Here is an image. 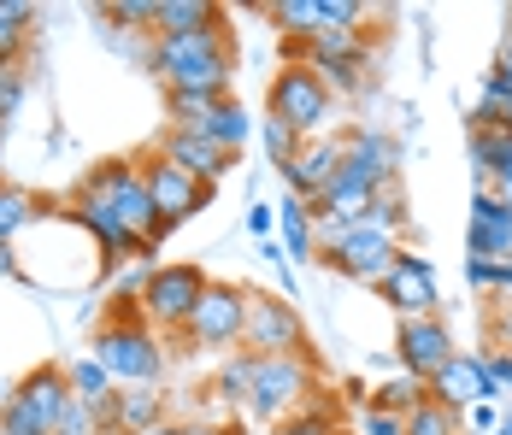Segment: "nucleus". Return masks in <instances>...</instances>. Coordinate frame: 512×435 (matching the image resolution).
<instances>
[{
	"mask_svg": "<svg viewBox=\"0 0 512 435\" xmlns=\"http://www.w3.org/2000/svg\"><path fill=\"white\" fill-rule=\"evenodd\" d=\"M12 394H18V383H6V377H0V418H6V406H12Z\"/></svg>",
	"mask_w": 512,
	"mask_h": 435,
	"instance_id": "48",
	"label": "nucleus"
},
{
	"mask_svg": "<svg viewBox=\"0 0 512 435\" xmlns=\"http://www.w3.org/2000/svg\"><path fill=\"white\" fill-rule=\"evenodd\" d=\"M265 18H271V30H277L289 48H307V42L324 36V12H318V0H271Z\"/></svg>",
	"mask_w": 512,
	"mask_h": 435,
	"instance_id": "24",
	"label": "nucleus"
},
{
	"mask_svg": "<svg viewBox=\"0 0 512 435\" xmlns=\"http://www.w3.org/2000/svg\"><path fill=\"white\" fill-rule=\"evenodd\" d=\"M495 59H501V65H512V30L501 36V53H495Z\"/></svg>",
	"mask_w": 512,
	"mask_h": 435,
	"instance_id": "49",
	"label": "nucleus"
},
{
	"mask_svg": "<svg viewBox=\"0 0 512 435\" xmlns=\"http://www.w3.org/2000/svg\"><path fill=\"white\" fill-rule=\"evenodd\" d=\"M354 435H407V418H395V412H359V430Z\"/></svg>",
	"mask_w": 512,
	"mask_h": 435,
	"instance_id": "38",
	"label": "nucleus"
},
{
	"mask_svg": "<svg viewBox=\"0 0 512 435\" xmlns=\"http://www.w3.org/2000/svg\"><path fill=\"white\" fill-rule=\"evenodd\" d=\"M501 18H507V30H512V6H507V12H501Z\"/></svg>",
	"mask_w": 512,
	"mask_h": 435,
	"instance_id": "52",
	"label": "nucleus"
},
{
	"mask_svg": "<svg viewBox=\"0 0 512 435\" xmlns=\"http://www.w3.org/2000/svg\"><path fill=\"white\" fill-rule=\"evenodd\" d=\"M242 347H248L254 359H271V353H307V324H301L295 300L248 289V324H242Z\"/></svg>",
	"mask_w": 512,
	"mask_h": 435,
	"instance_id": "10",
	"label": "nucleus"
},
{
	"mask_svg": "<svg viewBox=\"0 0 512 435\" xmlns=\"http://www.w3.org/2000/svg\"><path fill=\"white\" fill-rule=\"evenodd\" d=\"M342 435H354V430H342Z\"/></svg>",
	"mask_w": 512,
	"mask_h": 435,
	"instance_id": "54",
	"label": "nucleus"
},
{
	"mask_svg": "<svg viewBox=\"0 0 512 435\" xmlns=\"http://www.w3.org/2000/svg\"><path fill=\"white\" fill-rule=\"evenodd\" d=\"M142 177H148V194H154V212L165 230H183L189 218H201L206 206H212V183L189 177L183 165H171L159 147L142 159Z\"/></svg>",
	"mask_w": 512,
	"mask_h": 435,
	"instance_id": "11",
	"label": "nucleus"
},
{
	"mask_svg": "<svg viewBox=\"0 0 512 435\" xmlns=\"http://www.w3.org/2000/svg\"><path fill=\"white\" fill-rule=\"evenodd\" d=\"M89 353L112 371L118 388H154L165 371V336L148 330L142 318H106L89 336Z\"/></svg>",
	"mask_w": 512,
	"mask_h": 435,
	"instance_id": "3",
	"label": "nucleus"
},
{
	"mask_svg": "<svg viewBox=\"0 0 512 435\" xmlns=\"http://www.w3.org/2000/svg\"><path fill=\"white\" fill-rule=\"evenodd\" d=\"M154 424H165V400H159V388H118V400H112V424H106V430L148 435Z\"/></svg>",
	"mask_w": 512,
	"mask_h": 435,
	"instance_id": "23",
	"label": "nucleus"
},
{
	"mask_svg": "<svg viewBox=\"0 0 512 435\" xmlns=\"http://www.w3.org/2000/svg\"><path fill=\"white\" fill-rule=\"evenodd\" d=\"M0 142H6V124H0Z\"/></svg>",
	"mask_w": 512,
	"mask_h": 435,
	"instance_id": "53",
	"label": "nucleus"
},
{
	"mask_svg": "<svg viewBox=\"0 0 512 435\" xmlns=\"http://www.w3.org/2000/svg\"><path fill=\"white\" fill-rule=\"evenodd\" d=\"M283 65H312L336 100L342 95H365V83H371V77H365V71H371V48H365L359 30H324V36L307 42V48H289Z\"/></svg>",
	"mask_w": 512,
	"mask_h": 435,
	"instance_id": "7",
	"label": "nucleus"
},
{
	"mask_svg": "<svg viewBox=\"0 0 512 435\" xmlns=\"http://www.w3.org/2000/svg\"><path fill=\"white\" fill-rule=\"evenodd\" d=\"M71 383H65V365H42L30 377H18V394L0 418V435H53L59 418L71 412Z\"/></svg>",
	"mask_w": 512,
	"mask_h": 435,
	"instance_id": "8",
	"label": "nucleus"
},
{
	"mask_svg": "<svg viewBox=\"0 0 512 435\" xmlns=\"http://www.w3.org/2000/svg\"><path fill=\"white\" fill-rule=\"evenodd\" d=\"M271 435H342V412L324 394V400H307L301 412H289L283 424H271Z\"/></svg>",
	"mask_w": 512,
	"mask_h": 435,
	"instance_id": "29",
	"label": "nucleus"
},
{
	"mask_svg": "<svg viewBox=\"0 0 512 435\" xmlns=\"http://www.w3.org/2000/svg\"><path fill=\"white\" fill-rule=\"evenodd\" d=\"M242 324H248V289H236V283H206L183 341L212 347V353H236V347H242Z\"/></svg>",
	"mask_w": 512,
	"mask_h": 435,
	"instance_id": "12",
	"label": "nucleus"
},
{
	"mask_svg": "<svg viewBox=\"0 0 512 435\" xmlns=\"http://www.w3.org/2000/svg\"><path fill=\"white\" fill-rule=\"evenodd\" d=\"M271 230H277V206H265V200H248V236L271 242Z\"/></svg>",
	"mask_w": 512,
	"mask_h": 435,
	"instance_id": "40",
	"label": "nucleus"
},
{
	"mask_svg": "<svg viewBox=\"0 0 512 435\" xmlns=\"http://www.w3.org/2000/svg\"><path fill=\"white\" fill-rule=\"evenodd\" d=\"M460 347H454V330L442 324V312L436 318H401V330H395V365L412 371V377H436L448 359H454Z\"/></svg>",
	"mask_w": 512,
	"mask_h": 435,
	"instance_id": "17",
	"label": "nucleus"
},
{
	"mask_svg": "<svg viewBox=\"0 0 512 435\" xmlns=\"http://www.w3.org/2000/svg\"><path fill=\"white\" fill-rule=\"evenodd\" d=\"M83 194H95V200H106L136 236H142V259H154L159 247H165V224H159L154 212V194H148V177H142V159H106V165H95L83 183H77Z\"/></svg>",
	"mask_w": 512,
	"mask_h": 435,
	"instance_id": "2",
	"label": "nucleus"
},
{
	"mask_svg": "<svg viewBox=\"0 0 512 435\" xmlns=\"http://www.w3.org/2000/svg\"><path fill=\"white\" fill-rule=\"evenodd\" d=\"M71 224H77L89 242L101 247V265H106V271H124L130 259H142V236H136V230H130V224H124L106 200H95V194H83V189L71 194Z\"/></svg>",
	"mask_w": 512,
	"mask_h": 435,
	"instance_id": "15",
	"label": "nucleus"
},
{
	"mask_svg": "<svg viewBox=\"0 0 512 435\" xmlns=\"http://www.w3.org/2000/svg\"><path fill=\"white\" fill-rule=\"evenodd\" d=\"M483 359H489V371H495L501 394H512V353H507V347H483Z\"/></svg>",
	"mask_w": 512,
	"mask_h": 435,
	"instance_id": "41",
	"label": "nucleus"
},
{
	"mask_svg": "<svg viewBox=\"0 0 512 435\" xmlns=\"http://www.w3.org/2000/svg\"><path fill=\"white\" fill-rule=\"evenodd\" d=\"M495 294H501V300H512V259L495 271Z\"/></svg>",
	"mask_w": 512,
	"mask_h": 435,
	"instance_id": "45",
	"label": "nucleus"
},
{
	"mask_svg": "<svg viewBox=\"0 0 512 435\" xmlns=\"http://www.w3.org/2000/svg\"><path fill=\"white\" fill-rule=\"evenodd\" d=\"M65 383H71V394H77L83 406H95V418H101V430H106V424H112V400H118L112 371H106L95 353H83V359H71V365H65Z\"/></svg>",
	"mask_w": 512,
	"mask_h": 435,
	"instance_id": "22",
	"label": "nucleus"
},
{
	"mask_svg": "<svg viewBox=\"0 0 512 435\" xmlns=\"http://www.w3.org/2000/svg\"><path fill=\"white\" fill-rule=\"evenodd\" d=\"M154 12H159V0H112V6H101V18L136 24V30H154Z\"/></svg>",
	"mask_w": 512,
	"mask_h": 435,
	"instance_id": "34",
	"label": "nucleus"
},
{
	"mask_svg": "<svg viewBox=\"0 0 512 435\" xmlns=\"http://www.w3.org/2000/svg\"><path fill=\"white\" fill-rule=\"evenodd\" d=\"M265 112L283 118L301 142H312V136H324V124H330V112H336V95L324 89V77H318L312 65H283V71L271 77Z\"/></svg>",
	"mask_w": 512,
	"mask_h": 435,
	"instance_id": "6",
	"label": "nucleus"
},
{
	"mask_svg": "<svg viewBox=\"0 0 512 435\" xmlns=\"http://www.w3.org/2000/svg\"><path fill=\"white\" fill-rule=\"evenodd\" d=\"M259 147H265V159L283 171V165H289V159H295V153H301L307 142H301V136H295L283 118H271V112H265V118H259Z\"/></svg>",
	"mask_w": 512,
	"mask_h": 435,
	"instance_id": "32",
	"label": "nucleus"
},
{
	"mask_svg": "<svg viewBox=\"0 0 512 435\" xmlns=\"http://www.w3.org/2000/svg\"><path fill=\"white\" fill-rule=\"evenodd\" d=\"M318 12H324V30H359V18H365L359 0H318Z\"/></svg>",
	"mask_w": 512,
	"mask_h": 435,
	"instance_id": "36",
	"label": "nucleus"
},
{
	"mask_svg": "<svg viewBox=\"0 0 512 435\" xmlns=\"http://www.w3.org/2000/svg\"><path fill=\"white\" fill-rule=\"evenodd\" d=\"M312 377L307 353H271V359H254V388H248V400H242V418H254V424H283L289 412H301L312 400Z\"/></svg>",
	"mask_w": 512,
	"mask_h": 435,
	"instance_id": "5",
	"label": "nucleus"
},
{
	"mask_svg": "<svg viewBox=\"0 0 512 435\" xmlns=\"http://www.w3.org/2000/svg\"><path fill=\"white\" fill-rule=\"evenodd\" d=\"M248 388H254V353H248V347H236V353H224V365L212 371V394H218V400H230V406H242V400H248Z\"/></svg>",
	"mask_w": 512,
	"mask_h": 435,
	"instance_id": "30",
	"label": "nucleus"
},
{
	"mask_svg": "<svg viewBox=\"0 0 512 435\" xmlns=\"http://www.w3.org/2000/svg\"><path fill=\"white\" fill-rule=\"evenodd\" d=\"M489 435H512V406H507V418H501V424H495Z\"/></svg>",
	"mask_w": 512,
	"mask_h": 435,
	"instance_id": "50",
	"label": "nucleus"
},
{
	"mask_svg": "<svg viewBox=\"0 0 512 435\" xmlns=\"http://www.w3.org/2000/svg\"><path fill=\"white\" fill-rule=\"evenodd\" d=\"M489 336L501 341V336H512V300H501V312H495V324H489Z\"/></svg>",
	"mask_w": 512,
	"mask_h": 435,
	"instance_id": "43",
	"label": "nucleus"
},
{
	"mask_svg": "<svg viewBox=\"0 0 512 435\" xmlns=\"http://www.w3.org/2000/svg\"><path fill=\"white\" fill-rule=\"evenodd\" d=\"M36 212H42V200H36V194L0 177V242H12L18 230H30V224H36Z\"/></svg>",
	"mask_w": 512,
	"mask_h": 435,
	"instance_id": "31",
	"label": "nucleus"
},
{
	"mask_svg": "<svg viewBox=\"0 0 512 435\" xmlns=\"http://www.w3.org/2000/svg\"><path fill=\"white\" fill-rule=\"evenodd\" d=\"M224 6L218 0H159L154 36L159 42H183V36H224Z\"/></svg>",
	"mask_w": 512,
	"mask_h": 435,
	"instance_id": "20",
	"label": "nucleus"
},
{
	"mask_svg": "<svg viewBox=\"0 0 512 435\" xmlns=\"http://www.w3.org/2000/svg\"><path fill=\"white\" fill-rule=\"evenodd\" d=\"M189 435H242L236 424H189Z\"/></svg>",
	"mask_w": 512,
	"mask_h": 435,
	"instance_id": "46",
	"label": "nucleus"
},
{
	"mask_svg": "<svg viewBox=\"0 0 512 435\" xmlns=\"http://www.w3.org/2000/svg\"><path fill=\"white\" fill-rule=\"evenodd\" d=\"M465 259H512V206L495 189H471V218H465Z\"/></svg>",
	"mask_w": 512,
	"mask_h": 435,
	"instance_id": "18",
	"label": "nucleus"
},
{
	"mask_svg": "<svg viewBox=\"0 0 512 435\" xmlns=\"http://www.w3.org/2000/svg\"><path fill=\"white\" fill-rule=\"evenodd\" d=\"M501 418H507V406H471V412H465V424H471V435H489L495 424H501Z\"/></svg>",
	"mask_w": 512,
	"mask_h": 435,
	"instance_id": "42",
	"label": "nucleus"
},
{
	"mask_svg": "<svg viewBox=\"0 0 512 435\" xmlns=\"http://www.w3.org/2000/svg\"><path fill=\"white\" fill-rule=\"evenodd\" d=\"M395 259H401V242L383 236V230H371V224H336V218L318 224V265L342 271L348 283L377 289V283L389 277Z\"/></svg>",
	"mask_w": 512,
	"mask_h": 435,
	"instance_id": "4",
	"label": "nucleus"
},
{
	"mask_svg": "<svg viewBox=\"0 0 512 435\" xmlns=\"http://www.w3.org/2000/svg\"><path fill=\"white\" fill-rule=\"evenodd\" d=\"M430 400L448 406L454 418H465L471 406H501V383H495V371H489L483 353H454V359L430 377Z\"/></svg>",
	"mask_w": 512,
	"mask_h": 435,
	"instance_id": "13",
	"label": "nucleus"
},
{
	"mask_svg": "<svg viewBox=\"0 0 512 435\" xmlns=\"http://www.w3.org/2000/svg\"><path fill=\"white\" fill-rule=\"evenodd\" d=\"M148 435H189V424H171V418H165V424H154Z\"/></svg>",
	"mask_w": 512,
	"mask_h": 435,
	"instance_id": "47",
	"label": "nucleus"
},
{
	"mask_svg": "<svg viewBox=\"0 0 512 435\" xmlns=\"http://www.w3.org/2000/svg\"><path fill=\"white\" fill-rule=\"evenodd\" d=\"M0 277H24V265H18V253H12V242H0Z\"/></svg>",
	"mask_w": 512,
	"mask_h": 435,
	"instance_id": "44",
	"label": "nucleus"
},
{
	"mask_svg": "<svg viewBox=\"0 0 512 435\" xmlns=\"http://www.w3.org/2000/svg\"><path fill=\"white\" fill-rule=\"evenodd\" d=\"M277 177H283V194H295V200H318V194L342 177V136H312V142L301 147Z\"/></svg>",
	"mask_w": 512,
	"mask_h": 435,
	"instance_id": "19",
	"label": "nucleus"
},
{
	"mask_svg": "<svg viewBox=\"0 0 512 435\" xmlns=\"http://www.w3.org/2000/svg\"><path fill=\"white\" fill-rule=\"evenodd\" d=\"M465 418H454L448 406H436V400H424L418 412H407V435H460Z\"/></svg>",
	"mask_w": 512,
	"mask_h": 435,
	"instance_id": "33",
	"label": "nucleus"
},
{
	"mask_svg": "<svg viewBox=\"0 0 512 435\" xmlns=\"http://www.w3.org/2000/svg\"><path fill=\"white\" fill-rule=\"evenodd\" d=\"M277 242H283V253L301 265V259H318V224H312L307 200H295V194H283L277 200Z\"/></svg>",
	"mask_w": 512,
	"mask_h": 435,
	"instance_id": "25",
	"label": "nucleus"
},
{
	"mask_svg": "<svg viewBox=\"0 0 512 435\" xmlns=\"http://www.w3.org/2000/svg\"><path fill=\"white\" fill-rule=\"evenodd\" d=\"M424 400H430V383H424V377H412V371H395L389 383L371 388V400H365V406H371V412H395V418H407V412H418Z\"/></svg>",
	"mask_w": 512,
	"mask_h": 435,
	"instance_id": "26",
	"label": "nucleus"
},
{
	"mask_svg": "<svg viewBox=\"0 0 512 435\" xmlns=\"http://www.w3.org/2000/svg\"><path fill=\"white\" fill-rule=\"evenodd\" d=\"M377 294H383L401 318H436V312H442V277H436V265H430L424 253H412V247H401V259L389 265V277L377 283Z\"/></svg>",
	"mask_w": 512,
	"mask_h": 435,
	"instance_id": "14",
	"label": "nucleus"
},
{
	"mask_svg": "<svg viewBox=\"0 0 512 435\" xmlns=\"http://www.w3.org/2000/svg\"><path fill=\"white\" fill-rule=\"evenodd\" d=\"M148 71L165 83L171 95H195V100H224L230 95V71H236V42L224 36H183V42H148Z\"/></svg>",
	"mask_w": 512,
	"mask_h": 435,
	"instance_id": "1",
	"label": "nucleus"
},
{
	"mask_svg": "<svg viewBox=\"0 0 512 435\" xmlns=\"http://www.w3.org/2000/svg\"><path fill=\"white\" fill-rule=\"evenodd\" d=\"M365 224H371V230H383V236H395V242L407 247L412 212H407V194H401V183L377 189V200H371V212H365Z\"/></svg>",
	"mask_w": 512,
	"mask_h": 435,
	"instance_id": "28",
	"label": "nucleus"
},
{
	"mask_svg": "<svg viewBox=\"0 0 512 435\" xmlns=\"http://www.w3.org/2000/svg\"><path fill=\"white\" fill-rule=\"evenodd\" d=\"M53 435H101V418H95V406L71 400V412L59 418V430H53Z\"/></svg>",
	"mask_w": 512,
	"mask_h": 435,
	"instance_id": "37",
	"label": "nucleus"
},
{
	"mask_svg": "<svg viewBox=\"0 0 512 435\" xmlns=\"http://www.w3.org/2000/svg\"><path fill=\"white\" fill-rule=\"evenodd\" d=\"M495 259H465V289H477V294H495Z\"/></svg>",
	"mask_w": 512,
	"mask_h": 435,
	"instance_id": "39",
	"label": "nucleus"
},
{
	"mask_svg": "<svg viewBox=\"0 0 512 435\" xmlns=\"http://www.w3.org/2000/svg\"><path fill=\"white\" fill-rule=\"evenodd\" d=\"M24 95H30L24 71H18V65H0V124H6V118H18V106H24Z\"/></svg>",
	"mask_w": 512,
	"mask_h": 435,
	"instance_id": "35",
	"label": "nucleus"
},
{
	"mask_svg": "<svg viewBox=\"0 0 512 435\" xmlns=\"http://www.w3.org/2000/svg\"><path fill=\"white\" fill-rule=\"evenodd\" d=\"M159 153H165L171 165H183L189 177L212 183V189H218V177L236 165V153H230V147L206 142V136H189V130H165V136H159Z\"/></svg>",
	"mask_w": 512,
	"mask_h": 435,
	"instance_id": "21",
	"label": "nucleus"
},
{
	"mask_svg": "<svg viewBox=\"0 0 512 435\" xmlns=\"http://www.w3.org/2000/svg\"><path fill=\"white\" fill-rule=\"evenodd\" d=\"M342 177L359 183V189H389V183H401V153L383 130L359 124V130L342 136Z\"/></svg>",
	"mask_w": 512,
	"mask_h": 435,
	"instance_id": "16",
	"label": "nucleus"
},
{
	"mask_svg": "<svg viewBox=\"0 0 512 435\" xmlns=\"http://www.w3.org/2000/svg\"><path fill=\"white\" fill-rule=\"evenodd\" d=\"M495 347H507V353H512V336H501V341H495Z\"/></svg>",
	"mask_w": 512,
	"mask_h": 435,
	"instance_id": "51",
	"label": "nucleus"
},
{
	"mask_svg": "<svg viewBox=\"0 0 512 435\" xmlns=\"http://www.w3.org/2000/svg\"><path fill=\"white\" fill-rule=\"evenodd\" d=\"M206 283L212 277H206L201 265H159L148 294H142V324L159 330V336H183L189 318H195V306H201Z\"/></svg>",
	"mask_w": 512,
	"mask_h": 435,
	"instance_id": "9",
	"label": "nucleus"
},
{
	"mask_svg": "<svg viewBox=\"0 0 512 435\" xmlns=\"http://www.w3.org/2000/svg\"><path fill=\"white\" fill-rule=\"evenodd\" d=\"M36 30V6L30 0H0V65H18Z\"/></svg>",
	"mask_w": 512,
	"mask_h": 435,
	"instance_id": "27",
	"label": "nucleus"
}]
</instances>
